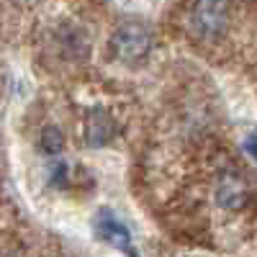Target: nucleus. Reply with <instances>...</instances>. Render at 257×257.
Segmentation results:
<instances>
[{
    "instance_id": "f257e3e1",
    "label": "nucleus",
    "mask_w": 257,
    "mask_h": 257,
    "mask_svg": "<svg viewBox=\"0 0 257 257\" xmlns=\"http://www.w3.org/2000/svg\"><path fill=\"white\" fill-rule=\"evenodd\" d=\"M152 49V31L139 21H123L111 36V52L121 62H139Z\"/></svg>"
},
{
    "instance_id": "f03ea898",
    "label": "nucleus",
    "mask_w": 257,
    "mask_h": 257,
    "mask_svg": "<svg viewBox=\"0 0 257 257\" xmlns=\"http://www.w3.org/2000/svg\"><path fill=\"white\" fill-rule=\"evenodd\" d=\"M229 24V0H193L190 29L201 39H216Z\"/></svg>"
},
{
    "instance_id": "7ed1b4c3",
    "label": "nucleus",
    "mask_w": 257,
    "mask_h": 257,
    "mask_svg": "<svg viewBox=\"0 0 257 257\" xmlns=\"http://www.w3.org/2000/svg\"><path fill=\"white\" fill-rule=\"evenodd\" d=\"M216 203L226 211H242L249 203V183L237 170L221 173L216 183Z\"/></svg>"
},
{
    "instance_id": "20e7f679",
    "label": "nucleus",
    "mask_w": 257,
    "mask_h": 257,
    "mask_svg": "<svg viewBox=\"0 0 257 257\" xmlns=\"http://www.w3.org/2000/svg\"><path fill=\"white\" fill-rule=\"evenodd\" d=\"M116 137V121L111 118L108 111L93 108L85 116V142L90 147H103Z\"/></svg>"
},
{
    "instance_id": "39448f33",
    "label": "nucleus",
    "mask_w": 257,
    "mask_h": 257,
    "mask_svg": "<svg viewBox=\"0 0 257 257\" xmlns=\"http://www.w3.org/2000/svg\"><path fill=\"white\" fill-rule=\"evenodd\" d=\"M98 234L105 239V242H111L113 247H121V249H128V231L111 216H103L98 219Z\"/></svg>"
},
{
    "instance_id": "423d86ee",
    "label": "nucleus",
    "mask_w": 257,
    "mask_h": 257,
    "mask_svg": "<svg viewBox=\"0 0 257 257\" xmlns=\"http://www.w3.org/2000/svg\"><path fill=\"white\" fill-rule=\"evenodd\" d=\"M41 149H44L47 155H59L64 149V134L59 132L57 126H47L44 132H41Z\"/></svg>"
},
{
    "instance_id": "0eeeda50",
    "label": "nucleus",
    "mask_w": 257,
    "mask_h": 257,
    "mask_svg": "<svg viewBox=\"0 0 257 257\" xmlns=\"http://www.w3.org/2000/svg\"><path fill=\"white\" fill-rule=\"evenodd\" d=\"M244 149L254 157V162H257V134H249L247 139H244Z\"/></svg>"
}]
</instances>
